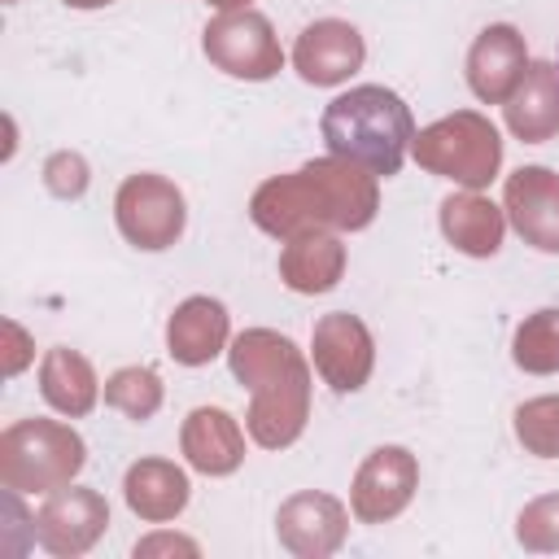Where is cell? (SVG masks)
<instances>
[{
  "label": "cell",
  "instance_id": "obj_1",
  "mask_svg": "<svg viewBox=\"0 0 559 559\" xmlns=\"http://www.w3.org/2000/svg\"><path fill=\"white\" fill-rule=\"evenodd\" d=\"M376 175L354 170V162H310L297 175H280L258 188L249 214L271 236H301L328 227H367L376 218Z\"/></svg>",
  "mask_w": 559,
  "mask_h": 559
},
{
  "label": "cell",
  "instance_id": "obj_2",
  "mask_svg": "<svg viewBox=\"0 0 559 559\" xmlns=\"http://www.w3.org/2000/svg\"><path fill=\"white\" fill-rule=\"evenodd\" d=\"M323 140L336 157L362 166L376 179H389L402 170L406 144L415 140V122L397 92L367 83L323 109Z\"/></svg>",
  "mask_w": 559,
  "mask_h": 559
},
{
  "label": "cell",
  "instance_id": "obj_3",
  "mask_svg": "<svg viewBox=\"0 0 559 559\" xmlns=\"http://www.w3.org/2000/svg\"><path fill=\"white\" fill-rule=\"evenodd\" d=\"M293 341L275 336V332H245L231 345V371L253 384V415H249V432L258 445H288L301 424H306V380H284L275 384V371L293 358Z\"/></svg>",
  "mask_w": 559,
  "mask_h": 559
},
{
  "label": "cell",
  "instance_id": "obj_4",
  "mask_svg": "<svg viewBox=\"0 0 559 559\" xmlns=\"http://www.w3.org/2000/svg\"><path fill=\"white\" fill-rule=\"evenodd\" d=\"M83 467V441L48 419H26L0 441V476L9 489H57Z\"/></svg>",
  "mask_w": 559,
  "mask_h": 559
},
{
  "label": "cell",
  "instance_id": "obj_5",
  "mask_svg": "<svg viewBox=\"0 0 559 559\" xmlns=\"http://www.w3.org/2000/svg\"><path fill=\"white\" fill-rule=\"evenodd\" d=\"M415 157H419V166H428V170H437L454 183L485 188L498 170L502 144H498V131L485 118L454 114V118H441V122H432L428 131L415 135Z\"/></svg>",
  "mask_w": 559,
  "mask_h": 559
},
{
  "label": "cell",
  "instance_id": "obj_6",
  "mask_svg": "<svg viewBox=\"0 0 559 559\" xmlns=\"http://www.w3.org/2000/svg\"><path fill=\"white\" fill-rule=\"evenodd\" d=\"M205 57L236 79H271L284 61L271 22L253 9H227L205 26Z\"/></svg>",
  "mask_w": 559,
  "mask_h": 559
},
{
  "label": "cell",
  "instance_id": "obj_7",
  "mask_svg": "<svg viewBox=\"0 0 559 559\" xmlns=\"http://www.w3.org/2000/svg\"><path fill=\"white\" fill-rule=\"evenodd\" d=\"M118 227L135 249H166L183 231V197L162 175H131L118 188Z\"/></svg>",
  "mask_w": 559,
  "mask_h": 559
},
{
  "label": "cell",
  "instance_id": "obj_8",
  "mask_svg": "<svg viewBox=\"0 0 559 559\" xmlns=\"http://www.w3.org/2000/svg\"><path fill=\"white\" fill-rule=\"evenodd\" d=\"M314 367L336 393L362 389L371 376V332L345 310L323 314L314 323Z\"/></svg>",
  "mask_w": 559,
  "mask_h": 559
},
{
  "label": "cell",
  "instance_id": "obj_9",
  "mask_svg": "<svg viewBox=\"0 0 559 559\" xmlns=\"http://www.w3.org/2000/svg\"><path fill=\"white\" fill-rule=\"evenodd\" d=\"M105 524L109 507L96 489H57L35 520V537L52 555H79L100 537Z\"/></svg>",
  "mask_w": 559,
  "mask_h": 559
},
{
  "label": "cell",
  "instance_id": "obj_10",
  "mask_svg": "<svg viewBox=\"0 0 559 559\" xmlns=\"http://www.w3.org/2000/svg\"><path fill=\"white\" fill-rule=\"evenodd\" d=\"M367 48H362V35L349 26V22H336V17H323L314 26H306L297 35V48H293V66L306 83L314 87H332V83H345L358 66H362Z\"/></svg>",
  "mask_w": 559,
  "mask_h": 559
},
{
  "label": "cell",
  "instance_id": "obj_11",
  "mask_svg": "<svg viewBox=\"0 0 559 559\" xmlns=\"http://www.w3.org/2000/svg\"><path fill=\"white\" fill-rule=\"evenodd\" d=\"M415 476H419L415 459L402 445L371 450V459L358 467V480H354V515L362 524H380L397 515L415 493Z\"/></svg>",
  "mask_w": 559,
  "mask_h": 559
},
{
  "label": "cell",
  "instance_id": "obj_12",
  "mask_svg": "<svg viewBox=\"0 0 559 559\" xmlns=\"http://www.w3.org/2000/svg\"><path fill=\"white\" fill-rule=\"evenodd\" d=\"M507 214L533 249L559 253V175L546 166L515 170L507 179Z\"/></svg>",
  "mask_w": 559,
  "mask_h": 559
},
{
  "label": "cell",
  "instance_id": "obj_13",
  "mask_svg": "<svg viewBox=\"0 0 559 559\" xmlns=\"http://www.w3.org/2000/svg\"><path fill=\"white\" fill-rule=\"evenodd\" d=\"M528 57H524V39L515 26H485L467 52V83L480 100L502 105L515 83L524 79Z\"/></svg>",
  "mask_w": 559,
  "mask_h": 559
},
{
  "label": "cell",
  "instance_id": "obj_14",
  "mask_svg": "<svg viewBox=\"0 0 559 559\" xmlns=\"http://www.w3.org/2000/svg\"><path fill=\"white\" fill-rule=\"evenodd\" d=\"M507 127L528 144H542L559 131V70L555 66L537 61L524 70V79L507 96Z\"/></svg>",
  "mask_w": 559,
  "mask_h": 559
},
{
  "label": "cell",
  "instance_id": "obj_15",
  "mask_svg": "<svg viewBox=\"0 0 559 559\" xmlns=\"http://www.w3.org/2000/svg\"><path fill=\"white\" fill-rule=\"evenodd\" d=\"M166 341H170L175 362H183V367L210 362L223 349V341H227V310H223V301H214V297H188L170 314Z\"/></svg>",
  "mask_w": 559,
  "mask_h": 559
},
{
  "label": "cell",
  "instance_id": "obj_16",
  "mask_svg": "<svg viewBox=\"0 0 559 559\" xmlns=\"http://www.w3.org/2000/svg\"><path fill=\"white\" fill-rule=\"evenodd\" d=\"M280 537L297 555H328L345 533V511L328 493H297L280 511Z\"/></svg>",
  "mask_w": 559,
  "mask_h": 559
},
{
  "label": "cell",
  "instance_id": "obj_17",
  "mask_svg": "<svg viewBox=\"0 0 559 559\" xmlns=\"http://www.w3.org/2000/svg\"><path fill=\"white\" fill-rule=\"evenodd\" d=\"M183 450L192 459V467L210 472V476H227L240 467L245 459V445H240V428L227 411L218 406H201L188 415V428H183Z\"/></svg>",
  "mask_w": 559,
  "mask_h": 559
},
{
  "label": "cell",
  "instance_id": "obj_18",
  "mask_svg": "<svg viewBox=\"0 0 559 559\" xmlns=\"http://www.w3.org/2000/svg\"><path fill=\"white\" fill-rule=\"evenodd\" d=\"M341 266H345V249L328 231H301L280 253V275L297 293H328L341 280Z\"/></svg>",
  "mask_w": 559,
  "mask_h": 559
},
{
  "label": "cell",
  "instance_id": "obj_19",
  "mask_svg": "<svg viewBox=\"0 0 559 559\" xmlns=\"http://www.w3.org/2000/svg\"><path fill=\"white\" fill-rule=\"evenodd\" d=\"M441 231L454 240V249L472 258H489L502 245V214L485 197H445L441 201Z\"/></svg>",
  "mask_w": 559,
  "mask_h": 559
},
{
  "label": "cell",
  "instance_id": "obj_20",
  "mask_svg": "<svg viewBox=\"0 0 559 559\" xmlns=\"http://www.w3.org/2000/svg\"><path fill=\"white\" fill-rule=\"evenodd\" d=\"M127 502L144 520H170L188 502V476L162 459H144L127 472Z\"/></svg>",
  "mask_w": 559,
  "mask_h": 559
},
{
  "label": "cell",
  "instance_id": "obj_21",
  "mask_svg": "<svg viewBox=\"0 0 559 559\" xmlns=\"http://www.w3.org/2000/svg\"><path fill=\"white\" fill-rule=\"evenodd\" d=\"M39 384H44V397L61 415H87L96 402V376H92L87 358L74 349H52L39 367Z\"/></svg>",
  "mask_w": 559,
  "mask_h": 559
},
{
  "label": "cell",
  "instance_id": "obj_22",
  "mask_svg": "<svg viewBox=\"0 0 559 559\" xmlns=\"http://www.w3.org/2000/svg\"><path fill=\"white\" fill-rule=\"evenodd\" d=\"M105 402L118 406L127 419H148L162 406V380L148 367H122L105 384Z\"/></svg>",
  "mask_w": 559,
  "mask_h": 559
},
{
  "label": "cell",
  "instance_id": "obj_23",
  "mask_svg": "<svg viewBox=\"0 0 559 559\" xmlns=\"http://www.w3.org/2000/svg\"><path fill=\"white\" fill-rule=\"evenodd\" d=\"M515 362L524 371H555L559 367V310H537L515 332Z\"/></svg>",
  "mask_w": 559,
  "mask_h": 559
},
{
  "label": "cell",
  "instance_id": "obj_24",
  "mask_svg": "<svg viewBox=\"0 0 559 559\" xmlns=\"http://www.w3.org/2000/svg\"><path fill=\"white\" fill-rule=\"evenodd\" d=\"M515 432L533 454L555 459L559 454V397H537V402L520 406L515 411Z\"/></svg>",
  "mask_w": 559,
  "mask_h": 559
},
{
  "label": "cell",
  "instance_id": "obj_25",
  "mask_svg": "<svg viewBox=\"0 0 559 559\" xmlns=\"http://www.w3.org/2000/svg\"><path fill=\"white\" fill-rule=\"evenodd\" d=\"M170 546H179V550H192V542H170V537H157V542H144V546H135V555H148V550H170Z\"/></svg>",
  "mask_w": 559,
  "mask_h": 559
},
{
  "label": "cell",
  "instance_id": "obj_26",
  "mask_svg": "<svg viewBox=\"0 0 559 559\" xmlns=\"http://www.w3.org/2000/svg\"><path fill=\"white\" fill-rule=\"evenodd\" d=\"M210 4H218V9H245L249 0H210Z\"/></svg>",
  "mask_w": 559,
  "mask_h": 559
},
{
  "label": "cell",
  "instance_id": "obj_27",
  "mask_svg": "<svg viewBox=\"0 0 559 559\" xmlns=\"http://www.w3.org/2000/svg\"><path fill=\"white\" fill-rule=\"evenodd\" d=\"M66 4H74V9H96V4H109V0H66Z\"/></svg>",
  "mask_w": 559,
  "mask_h": 559
},
{
  "label": "cell",
  "instance_id": "obj_28",
  "mask_svg": "<svg viewBox=\"0 0 559 559\" xmlns=\"http://www.w3.org/2000/svg\"><path fill=\"white\" fill-rule=\"evenodd\" d=\"M555 70H559V66H555Z\"/></svg>",
  "mask_w": 559,
  "mask_h": 559
}]
</instances>
